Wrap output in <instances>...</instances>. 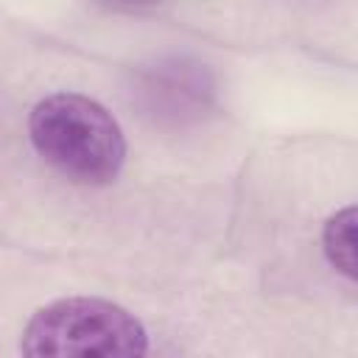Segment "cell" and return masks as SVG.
Returning a JSON list of instances; mask_svg holds the SVG:
<instances>
[{
    "mask_svg": "<svg viewBox=\"0 0 358 358\" xmlns=\"http://www.w3.org/2000/svg\"><path fill=\"white\" fill-rule=\"evenodd\" d=\"M28 131L34 148L59 173L81 185L112 182L126 157L117 120L87 95H48L34 106Z\"/></svg>",
    "mask_w": 358,
    "mask_h": 358,
    "instance_id": "obj_1",
    "label": "cell"
},
{
    "mask_svg": "<svg viewBox=\"0 0 358 358\" xmlns=\"http://www.w3.org/2000/svg\"><path fill=\"white\" fill-rule=\"evenodd\" d=\"M324 255L344 277H355V207H344L324 224Z\"/></svg>",
    "mask_w": 358,
    "mask_h": 358,
    "instance_id": "obj_3",
    "label": "cell"
},
{
    "mask_svg": "<svg viewBox=\"0 0 358 358\" xmlns=\"http://www.w3.org/2000/svg\"><path fill=\"white\" fill-rule=\"evenodd\" d=\"M109 3H115V6H148V3H154V0H109Z\"/></svg>",
    "mask_w": 358,
    "mask_h": 358,
    "instance_id": "obj_4",
    "label": "cell"
},
{
    "mask_svg": "<svg viewBox=\"0 0 358 358\" xmlns=\"http://www.w3.org/2000/svg\"><path fill=\"white\" fill-rule=\"evenodd\" d=\"M25 355H143L148 336L126 308L92 296L45 305L22 330Z\"/></svg>",
    "mask_w": 358,
    "mask_h": 358,
    "instance_id": "obj_2",
    "label": "cell"
}]
</instances>
